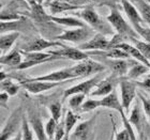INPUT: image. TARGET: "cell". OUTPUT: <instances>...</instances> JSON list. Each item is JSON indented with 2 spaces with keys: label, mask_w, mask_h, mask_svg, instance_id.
<instances>
[{
  "label": "cell",
  "mask_w": 150,
  "mask_h": 140,
  "mask_svg": "<svg viewBox=\"0 0 150 140\" xmlns=\"http://www.w3.org/2000/svg\"><path fill=\"white\" fill-rule=\"evenodd\" d=\"M134 4L139 11L145 23L150 27V2L146 0H134Z\"/></svg>",
  "instance_id": "obj_32"
},
{
  "label": "cell",
  "mask_w": 150,
  "mask_h": 140,
  "mask_svg": "<svg viewBox=\"0 0 150 140\" xmlns=\"http://www.w3.org/2000/svg\"><path fill=\"white\" fill-rule=\"evenodd\" d=\"M60 1H64V2L71 3V4H74V6H83V8L88 6H93V4H97V3H100L101 6L107 4L110 8L116 6L115 0H60Z\"/></svg>",
  "instance_id": "obj_31"
},
{
  "label": "cell",
  "mask_w": 150,
  "mask_h": 140,
  "mask_svg": "<svg viewBox=\"0 0 150 140\" xmlns=\"http://www.w3.org/2000/svg\"><path fill=\"white\" fill-rule=\"evenodd\" d=\"M33 28L32 22L24 15L22 19L14 22H1L0 23V31L1 34L9 32H22L23 30H30Z\"/></svg>",
  "instance_id": "obj_19"
},
{
  "label": "cell",
  "mask_w": 150,
  "mask_h": 140,
  "mask_svg": "<svg viewBox=\"0 0 150 140\" xmlns=\"http://www.w3.org/2000/svg\"><path fill=\"white\" fill-rule=\"evenodd\" d=\"M94 35H96V33H94L93 29L86 25L84 27H79V28L63 30L60 34H58L55 37V41H67V42L81 45V44L92 39Z\"/></svg>",
  "instance_id": "obj_4"
},
{
  "label": "cell",
  "mask_w": 150,
  "mask_h": 140,
  "mask_svg": "<svg viewBox=\"0 0 150 140\" xmlns=\"http://www.w3.org/2000/svg\"><path fill=\"white\" fill-rule=\"evenodd\" d=\"M101 107L108 108V109H114L116 111H118L119 113L125 110L123 107H122L121 101H119L118 94H117L116 90L112 91V93L106 95V96H104L101 98Z\"/></svg>",
  "instance_id": "obj_25"
},
{
  "label": "cell",
  "mask_w": 150,
  "mask_h": 140,
  "mask_svg": "<svg viewBox=\"0 0 150 140\" xmlns=\"http://www.w3.org/2000/svg\"><path fill=\"white\" fill-rule=\"evenodd\" d=\"M120 92H121V104L125 111L128 112L130 110L132 103L136 98V88L137 84L135 81H132L125 77H122L119 84Z\"/></svg>",
  "instance_id": "obj_10"
},
{
  "label": "cell",
  "mask_w": 150,
  "mask_h": 140,
  "mask_svg": "<svg viewBox=\"0 0 150 140\" xmlns=\"http://www.w3.org/2000/svg\"><path fill=\"white\" fill-rule=\"evenodd\" d=\"M57 125H58V122H57L55 119L50 118L47 120L46 124H45V126H44V129H45V133H46L47 137L50 138V139L54 140L55 134H56Z\"/></svg>",
  "instance_id": "obj_39"
},
{
  "label": "cell",
  "mask_w": 150,
  "mask_h": 140,
  "mask_svg": "<svg viewBox=\"0 0 150 140\" xmlns=\"http://www.w3.org/2000/svg\"><path fill=\"white\" fill-rule=\"evenodd\" d=\"M101 75H102V73L98 75H94V76H92V77L89 78V79L81 81L79 84H74L73 87L64 90V92H63V97H64V98H69L70 96H72V95L77 94V93H83V94H85V95H90L91 92L94 90V88L97 87L98 84H99V82L102 80Z\"/></svg>",
  "instance_id": "obj_9"
},
{
  "label": "cell",
  "mask_w": 150,
  "mask_h": 140,
  "mask_svg": "<svg viewBox=\"0 0 150 140\" xmlns=\"http://www.w3.org/2000/svg\"><path fill=\"white\" fill-rule=\"evenodd\" d=\"M120 2H121L125 13L127 14V17H128L129 22L132 24V26L146 24L144 18L142 17L139 11L137 10V8L134 6V3H132L130 0H120Z\"/></svg>",
  "instance_id": "obj_22"
},
{
  "label": "cell",
  "mask_w": 150,
  "mask_h": 140,
  "mask_svg": "<svg viewBox=\"0 0 150 140\" xmlns=\"http://www.w3.org/2000/svg\"><path fill=\"white\" fill-rule=\"evenodd\" d=\"M98 115H92L90 119L85 120L76 125L69 140H96V124Z\"/></svg>",
  "instance_id": "obj_6"
},
{
  "label": "cell",
  "mask_w": 150,
  "mask_h": 140,
  "mask_svg": "<svg viewBox=\"0 0 150 140\" xmlns=\"http://www.w3.org/2000/svg\"><path fill=\"white\" fill-rule=\"evenodd\" d=\"M24 115L25 111L23 106H18L15 110H13L1 129L0 140H10L22 129Z\"/></svg>",
  "instance_id": "obj_3"
},
{
  "label": "cell",
  "mask_w": 150,
  "mask_h": 140,
  "mask_svg": "<svg viewBox=\"0 0 150 140\" xmlns=\"http://www.w3.org/2000/svg\"><path fill=\"white\" fill-rule=\"evenodd\" d=\"M150 71V69L147 65H145L141 62H136L135 64L131 66V69L129 70L128 74L125 76V78H128L130 80H136L137 78H139L143 75H146L148 72Z\"/></svg>",
  "instance_id": "obj_29"
},
{
  "label": "cell",
  "mask_w": 150,
  "mask_h": 140,
  "mask_svg": "<svg viewBox=\"0 0 150 140\" xmlns=\"http://www.w3.org/2000/svg\"><path fill=\"white\" fill-rule=\"evenodd\" d=\"M25 1L28 3L29 6L32 4V3H37V4H42L43 6V2H44V0H25Z\"/></svg>",
  "instance_id": "obj_46"
},
{
  "label": "cell",
  "mask_w": 150,
  "mask_h": 140,
  "mask_svg": "<svg viewBox=\"0 0 150 140\" xmlns=\"http://www.w3.org/2000/svg\"><path fill=\"white\" fill-rule=\"evenodd\" d=\"M22 53L24 56V61L19 64L16 71H25V70H28L30 68L42 64V63L50 62V61H55V60H61V58H59L58 56L50 55V53H26V51H22Z\"/></svg>",
  "instance_id": "obj_7"
},
{
  "label": "cell",
  "mask_w": 150,
  "mask_h": 140,
  "mask_svg": "<svg viewBox=\"0 0 150 140\" xmlns=\"http://www.w3.org/2000/svg\"><path fill=\"white\" fill-rule=\"evenodd\" d=\"M143 110L144 109H142L138 101H136L135 105L133 106V108L131 110L130 117H129V122L135 128L136 133L138 134L139 140H143L145 136H146V135H144V127L145 124H146V120H145V115Z\"/></svg>",
  "instance_id": "obj_16"
},
{
  "label": "cell",
  "mask_w": 150,
  "mask_h": 140,
  "mask_svg": "<svg viewBox=\"0 0 150 140\" xmlns=\"http://www.w3.org/2000/svg\"><path fill=\"white\" fill-rule=\"evenodd\" d=\"M133 28L135 29V31L137 32V34L139 35V37H142L144 41L150 43V27L147 24L133 26Z\"/></svg>",
  "instance_id": "obj_38"
},
{
  "label": "cell",
  "mask_w": 150,
  "mask_h": 140,
  "mask_svg": "<svg viewBox=\"0 0 150 140\" xmlns=\"http://www.w3.org/2000/svg\"><path fill=\"white\" fill-rule=\"evenodd\" d=\"M22 84V87L26 91H28L31 94H39L45 91L52 90L54 88L59 87L61 84L69 82V81H62V82H53V81H35L31 78H22L18 81Z\"/></svg>",
  "instance_id": "obj_11"
},
{
  "label": "cell",
  "mask_w": 150,
  "mask_h": 140,
  "mask_svg": "<svg viewBox=\"0 0 150 140\" xmlns=\"http://www.w3.org/2000/svg\"><path fill=\"white\" fill-rule=\"evenodd\" d=\"M110 140H115V129H114V127H112V135H110Z\"/></svg>",
  "instance_id": "obj_48"
},
{
  "label": "cell",
  "mask_w": 150,
  "mask_h": 140,
  "mask_svg": "<svg viewBox=\"0 0 150 140\" xmlns=\"http://www.w3.org/2000/svg\"><path fill=\"white\" fill-rule=\"evenodd\" d=\"M45 6L48 10V14L53 16H57L60 13L63 12H76L79 10L84 9L83 6H78L71 4V3L60 1V0H48L45 2Z\"/></svg>",
  "instance_id": "obj_20"
},
{
  "label": "cell",
  "mask_w": 150,
  "mask_h": 140,
  "mask_svg": "<svg viewBox=\"0 0 150 140\" xmlns=\"http://www.w3.org/2000/svg\"><path fill=\"white\" fill-rule=\"evenodd\" d=\"M48 109L50 111L52 118L55 119L57 122H59L61 120V118H62V106H61V103L58 102V101L52 102L48 105Z\"/></svg>",
  "instance_id": "obj_37"
},
{
  "label": "cell",
  "mask_w": 150,
  "mask_h": 140,
  "mask_svg": "<svg viewBox=\"0 0 150 140\" xmlns=\"http://www.w3.org/2000/svg\"><path fill=\"white\" fill-rule=\"evenodd\" d=\"M19 1H25V0H14L11 3L6 4V6H2L1 13H0L1 22H14V20H19L24 17V15L19 14V12L17 11Z\"/></svg>",
  "instance_id": "obj_21"
},
{
  "label": "cell",
  "mask_w": 150,
  "mask_h": 140,
  "mask_svg": "<svg viewBox=\"0 0 150 140\" xmlns=\"http://www.w3.org/2000/svg\"><path fill=\"white\" fill-rule=\"evenodd\" d=\"M63 47L62 43L55 40H46L45 37H35L32 40L23 43L18 47L22 51L26 53H43L45 49H50L52 47Z\"/></svg>",
  "instance_id": "obj_8"
},
{
  "label": "cell",
  "mask_w": 150,
  "mask_h": 140,
  "mask_svg": "<svg viewBox=\"0 0 150 140\" xmlns=\"http://www.w3.org/2000/svg\"><path fill=\"white\" fill-rule=\"evenodd\" d=\"M118 48H121V49H123L125 53H129V56L131 57L132 59H134V60H136V61H138V62L143 63V64L147 65L148 68L150 69V61L148 59H146V58L142 55L141 51H139V50H138L135 46H133V45H130V44H128L127 42H125V43L121 44V45H119Z\"/></svg>",
  "instance_id": "obj_27"
},
{
  "label": "cell",
  "mask_w": 150,
  "mask_h": 140,
  "mask_svg": "<svg viewBox=\"0 0 150 140\" xmlns=\"http://www.w3.org/2000/svg\"><path fill=\"white\" fill-rule=\"evenodd\" d=\"M135 82H136V84H137V87H139V88H142V89H144V90L150 92V75H147L143 80L135 81Z\"/></svg>",
  "instance_id": "obj_43"
},
{
  "label": "cell",
  "mask_w": 150,
  "mask_h": 140,
  "mask_svg": "<svg viewBox=\"0 0 150 140\" xmlns=\"http://www.w3.org/2000/svg\"><path fill=\"white\" fill-rule=\"evenodd\" d=\"M112 127L115 129V140H131L129 132L127 131L125 127L120 132H117V129H116V124L114 123V120H112Z\"/></svg>",
  "instance_id": "obj_41"
},
{
  "label": "cell",
  "mask_w": 150,
  "mask_h": 140,
  "mask_svg": "<svg viewBox=\"0 0 150 140\" xmlns=\"http://www.w3.org/2000/svg\"><path fill=\"white\" fill-rule=\"evenodd\" d=\"M47 53H50V55H54V56H58L59 58H61V60H72V61H77V62L88 59V57H89L86 51L81 50L78 47L70 46H63L57 50H48Z\"/></svg>",
  "instance_id": "obj_15"
},
{
  "label": "cell",
  "mask_w": 150,
  "mask_h": 140,
  "mask_svg": "<svg viewBox=\"0 0 150 140\" xmlns=\"http://www.w3.org/2000/svg\"><path fill=\"white\" fill-rule=\"evenodd\" d=\"M86 96H87V95H85V94H83V93H77V94L72 95V96H70L69 102H68L70 109L74 110V112H78V110H79V108L81 107V105H83L84 102L86 101L85 100Z\"/></svg>",
  "instance_id": "obj_33"
},
{
  "label": "cell",
  "mask_w": 150,
  "mask_h": 140,
  "mask_svg": "<svg viewBox=\"0 0 150 140\" xmlns=\"http://www.w3.org/2000/svg\"><path fill=\"white\" fill-rule=\"evenodd\" d=\"M121 77H119L118 75L115 73H112L110 76L103 78L99 82L97 87L94 88V90L90 93V96L92 97H104L110 94L112 91L116 90V87L120 84Z\"/></svg>",
  "instance_id": "obj_12"
},
{
  "label": "cell",
  "mask_w": 150,
  "mask_h": 140,
  "mask_svg": "<svg viewBox=\"0 0 150 140\" xmlns=\"http://www.w3.org/2000/svg\"><path fill=\"white\" fill-rule=\"evenodd\" d=\"M22 133H23V140H33V134L35 131L30 128V122L28 120L27 115H24L22 124Z\"/></svg>",
  "instance_id": "obj_35"
},
{
  "label": "cell",
  "mask_w": 150,
  "mask_h": 140,
  "mask_svg": "<svg viewBox=\"0 0 150 140\" xmlns=\"http://www.w3.org/2000/svg\"><path fill=\"white\" fill-rule=\"evenodd\" d=\"M64 136H66V123H64V118H61L60 122L57 125L56 134H55L54 140H63Z\"/></svg>",
  "instance_id": "obj_40"
},
{
  "label": "cell",
  "mask_w": 150,
  "mask_h": 140,
  "mask_svg": "<svg viewBox=\"0 0 150 140\" xmlns=\"http://www.w3.org/2000/svg\"><path fill=\"white\" fill-rule=\"evenodd\" d=\"M132 42L134 43V46L142 53V55L150 61V43L146 41H141L138 39H134L132 40Z\"/></svg>",
  "instance_id": "obj_36"
},
{
  "label": "cell",
  "mask_w": 150,
  "mask_h": 140,
  "mask_svg": "<svg viewBox=\"0 0 150 140\" xmlns=\"http://www.w3.org/2000/svg\"><path fill=\"white\" fill-rule=\"evenodd\" d=\"M23 53L18 47L13 48L6 55H1L0 57V63L1 65H6L12 69H17L18 65L23 62Z\"/></svg>",
  "instance_id": "obj_23"
},
{
  "label": "cell",
  "mask_w": 150,
  "mask_h": 140,
  "mask_svg": "<svg viewBox=\"0 0 150 140\" xmlns=\"http://www.w3.org/2000/svg\"><path fill=\"white\" fill-rule=\"evenodd\" d=\"M99 107H101V98L100 100H97V98H88L81 105L78 112L79 113H86V112L93 111V110H96Z\"/></svg>",
  "instance_id": "obj_34"
},
{
  "label": "cell",
  "mask_w": 150,
  "mask_h": 140,
  "mask_svg": "<svg viewBox=\"0 0 150 140\" xmlns=\"http://www.w3.org/2000/svg\"><path fill=\"white\" fill-rule=\"evenodd\" d=\"M8 78H10V74H8V73H6L3 70H1V72H0V81L6 80Z\"/></svg>",
  "instance_id": "obj_45"
},
{
  "label": "cell",
  "mask_w": 150,
  "mask_h": 140,
  "mask_svg": "<svg viewBox=\"0 0 150 140\" xmlns=\"http://www.w3.org/2000/svg\"><path fill=\"white\" fill-rule=\"evenodd\" d=\"M32 80L35 81H53V82H62V81H72L75 79H79L75 76L73 73L72 66L70 68H64L61 70H57V71L50 72L42 76H38V77L31 78Z\"/></svg>",
  "instance_id": "obj_14"
},
{
  "label": "cell",
  "mask_w": 150,
  "mask_h": 140,
  "mask_svg": "<svg viewBox=\"0 0 150 140\" xmlns=\"http://www.w3.org/2000/svg\"><path fill=\"white\" fill-rule=\"evenodd\" d=\"M79 119V115L74 112L72 109H68L64 113V123H66V136L63 140H69L70 136L74 131L75 124H77V121Z\"/></svg>",
  "instance_id": "obj_28"
},
{
  "label": "cell",
  "mask_w": 150,
  "mask_h": 140,
  "mask_svg": "<svg viewBox=\"0 0 150 140\" xmlns=\"http://www.w3.org/2000/svg\"><path fill=\"white\" fill-rule=\"evenodd\" d=\"M106 66L103 63L99 61H94L91 59H85L77 64L72 66L73 73L77 78H85L89 76H94V75L101 74L106 71Z\"/></svg>",
  "instance_id": "obj_5"
},
{
  "label": "cell",
  "mask_w": 150,
  "mask_h": 140,
  "mask_svg": "<svg viewBox=\"0 0 150 140\" xmlns=\"http://www.w3.org/2000/svg\"><path fill=\"white\" fill-rule=\"evenodd\" d=\"M21 37V32H9L3 33L0 37V49L2 55H6V51H9L13 47L17 39Z\"/></svg>",
  "instance_id": "obj_26"
},
{
  "label": "cell",
  "mask_w": 150,
  "mask_h": 140,
  "mask_svg": "<svg viewBox=\"0 0 150 140\" xmlns=\"http://www.w3.org/2000/svg\"><path fill=\"white\" fill-rule=\"evenodd\" d=\"M0 88L1 92H6L10 96H14L18 93V91L23 87L19 82H14L13 78H8L6 80L0 81Z\"/></svg>",
  "instance_id": "obj_30"
},
{
  "label": "cell",
  "mask_w": 150,
  "mask_h": 140,
  "mask_svg": "<svg viewBox=\"0 0 150 140\" xmlns=\"http://www.w3.org/2000/svg\"><path fill=\"white\" fill-rule=\"evenodd\" d=\"M10 95L6 92H1L0 93V104L2 108H6L8 107V102H9Z\"/></svg>",
  "instance_id": "obj_44"
},
{
  "label": "cell",
  "mask_w": 150,
  "mask_h": 140,
  "mask_svg": "<svg viewBox=\"0 0 150 140\" xmlns=\"http://www.w3.org/2000/svg\"><path fill=\"white\" fill-rule=\"evenodd\" d=\"M78 48L83 51H97V50H107L110 49V40L107 39L106 35L96 33L92 39L85 43L78 45Z\"/></svg>",
  "instance_id": "obj_17"
},
{
  "label": "cell",
  "mask_w": 150,
  "mask_h": 140,
  "mask_svg": "<svg viewBox=\"0 0 150 140\" xmlns=\"http://www.w3.org/2000/svg\"><path fill=\"white\" fill-rule=\"evenodd\" d=\"M99 62L103 63L106 68L112 70V73H115L119 77H125L129 70L133 64L137 62L136 60L132 59H108V58H100Z\"/></svg>",
  "instance_id": "obj_13"
},
{
  "label": "cell",
  "mask_w": 150,
  "mask_h": 140,
  "mask_svg": "<svg viewBox=\"0 0 150 140\" xmlns=\"http://www.w3.org/2000/svg\"><path fill=\"white\" fill-rule=\"evenodd\" d=\"M138 97H139V100L143 104V109H144L145 115H147L150 120V97L144 96L142 93H138Z\"/></svg>",
  "instance_id": "obj_42"
},
{
  "label": "cell",
  "mask_w": 150,
  "mask_h": 140,
  "mask_svg": "<svg viewBox=\"0 0 150 140\" xmlns=\"http://www.w3.org/2000/svg\"><path fill=\"white\" fill-rule=\"evenodd\" d=\"M106 20L110 24V26L115 30L116 33L122 35L127 41L139 39V35L137 34V32L135 31L133 26H131L125 20V17L122 16V14L119 11V9L117 8V6L110 8V14L107 15Z\"/></svg>",
  "instance_id": "obj_2"
},
{
  "label": "cell",
  "mask_w": 150,
  "mask_h": 140,
  "mask_svg": "<svg viewBox=\"0 0 150 140\" xmlns=\"http://www.w3.org/2000/svg\"><path fill=\"white\" fill-rule=\"evenodd\" d=\"M74 15L79 19H81L86 25L91 27L97 33H101V34H104L106 37H108V35L112 37L116 33L110 23L104 20L98 14L92 6H85L84 9L76 11L74 13Z\"/></svg>",
  "instance_id": "obj_1"
},
{
  "label": "cell",
  "mask_w": 150,
  "mask_h": 140,
  "mask_svg": "<svg viewBox=\"0 0 150 140\" xmlns=\"http://www.w3.org/2000/svg\"><path fill=\"white\" fill-rule=\"evenodd\" d=\"M10 140H23V133H22V129L17 133V134L14 136L13 138H11Z\"/></svg>",
  "instance_id": "obj_47"
},
{
  "label": "cell",
  "mask_w": 150,
  "mask_h": 140,
  "mask_svg": "<svg viewBox=\"0 0 150 140\" xmlns=\"http://www.w3.org/2000/svg\"><path fill=\"white\" fill-rule=\"evenodd\" d=\"M28 120L30 122V124L32 125V129L35 131V137L38 140H52L47 137L45 129H44L43 123L41 120L40 117V111L37 108H33L32 106H30L28 108Z\"/></svg>",
  "instance_id": "obj_18"
},
{
  "label": "cell",
  "mask_w": 150,
  "mask_h": 140,
  "mask_svg": "<svg viewBox=\"0 0 150 140\" xmlns=\"http://www.w3.org/2000/svg\"><path fill=\"white\" fill-rule=\"evenodd\" d=\"M50 19L57 25L70 27V28H79V27L86 26V24L81 19L76 17V16H63V17H60V16L50 15Z\"/></svg>",
  "instance_id": "obj_24"
}]
</instances>
